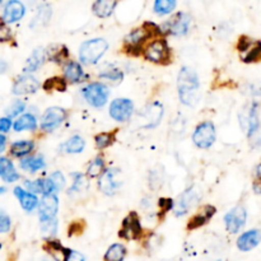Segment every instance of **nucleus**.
Wrapping results in <instances>:
<instances>
[{
  "label": "nucleus",
  "mask_w": 261,
  "mask_h": 261,
  "mask_svg": "<svg viewBox=\"0 0 261 261\" xmlns=\"http://www.w3.org/2000/svg\"><path fill=\"white\" fill-rule=\"evenodd\" d=\"M177 87L180 99L186 106H194L199 101V78L195 70L184 66L177 78Z\"/></svg>",
  "instance_id": "f257e3e1"
},
{
  "label": "nucleus",
  "mask_w": 261,
  "mask_h": 261,
  "mask_svg": "<svg viewBox=\"0 0 261 261\" xmlns=\"http://www.w3.org/2000/svg\"><path fill=\"white\" fill-rule=\"evenodd\" d=\"M109 48V43L103 38H93L82 43L79 48V59L86 65L96 64Z\"/></svg>",
  "instance_id": "f03ea898"
},
{
  "label": "nucleus",
  "mask_w": 261,
  "mask_h": 261,
  "mask_svg": "<svg viewBox=\"0 0 261 261\" xmlns=\"http://www.w3.org/2000/svg\"><path fill=\"white\" fill-rule=\"evenodd\" d=\"M241 60L246 64L259 63L261 61V41L252 40L247 36H241L237 43Z\"/></svg>",
  "instance_id": "7ed1b4c3"
},
{
  "label": "nucleus",
  "mask_w": 261,
  "mask_h": 261,
  "mask_svg": "<svg viewBox=\"0 0 261 261\" xmlns=\"http://www.w3.org/2000/svg\"><path fill=\"white\" fill-rule=\"evenodd\" d=\"M144 58L155 64H167L171 60V50L167 41L155 40L144 50Z\"/></svg>",
  "instance_id": "20e7f679"
},
{
  "label": "nucleus",
  "mask_w": 261,
  "mask_h": 261,
  "mask_svg": "<svg viewBox=\"0 0 261 261\" xmlns=\"http://www.w3.org/2000/svg\"><path fill=\"white\" fill-rule=\"evenodd\" d=\"M83 96L86 101L93 107H102L106 105L110 96L109 87L103 83H91L83 88Z\"/></svg>",
  "instance_id": "39448f33"
},
{
  "label": "nucleus",
  "mask_w": 261,
  "mask_h": 261,
  "mask_svg": "<svg viewBox=\"0 0 261 261\" xmlns=\"http://www.w3.org/2000/svg\"><path fill=\"white\" fill-rule=\"evenodd\" d=\"M214 140H216V127L213 122L205 121L196 126L193 134V142L196 147L206 149L213 145Z\"/></svg>",
  "instance_id": "423d86ee"
},
{
  "label": "nucleus",
  "mask_w": 261,
  "mask_h": 261,
  "mask_svg": "<svg viewBox=\"0 0 261 261\" xmlns=\"http://www.w3.org/2000/svg\"><path fill=\"white\" fill-rule=\"evenodd\" d=\"M190 15L186 14V13H177L171 19L166 20L165 24L162 25V32L170 33L173 36L186 35L189 28H190Z\"/></svg>",
  "instance_id": "0eeeda50"
},
{
  "label": "nucleus",
  "mask_w": 261,
  "mask_h": 261,
  "mask_svg": "<svg viewBox=\"0 0 261 261\" xmlns=\"http://www.w3.org/2000/svg\"><path fill=\"white\" fill-rule=\"evenodd\" d=\"M142 224H140V219L135 212L127 214L122 221L121 229L119 232V236L125 240H138L142 236Z\"/></svg>",
  "instance_id": "6e6552de"
},
{
  "label": "nucleus",
  "mask_w": 261,
  "mask_h": 261,
  "mask_svg": "<svg viewBox=\"0 0 261 261\" xmlns=\"http://www.w3.org/2000/svg\"><path fill=\"white\" fill-rule=\"evenodd\" d=\"M66 119V111L60 107H50L45 111L41 119V129L45 132L55 130Z\"/></svg>",
  "instance_id": "1a4fd4ad"
},
{
  "label": "nucleus",
  "mask_w": 261,
  "mask_h": 261,
  "mask_svg": "<svg viewBox=\"0 0 261 261\" xmlns=\"http://www.w3.org/2000/svg\"><path fill=\"white\" fill-rule=\"evenodd\" d=\"M119 168H110L105 171L99 177V190L106 195H114L117 189L121 186V181L119 180Z\"/></svg>",
  "instance_id": "9d476101"
},
{
  "label": "nucleus",
  "mask_w": 261,
  "mask_h": 261,
  "mask_svg": "<svg viewBox=\"0 0 261 261\" xmlns=\"http://www.w3.org/2000/svg\"><path fill=\"white\" fill-rule=\"evenodd\" d=\"M59 209V199L55 194L53 195H43L40 201V221L41 223L55 221V216Z\"/></svg>",
  "instance_id": "9b49d317"
},
{
  "label": "nucleus",
  "mask_w": 261,
  "mask_h": 261,
  "mask_svg": "<svg viewBox=\"0 0 261 261\" xmlns=\"http://www.w3.org/2000/svg\"><path fill=\"white\" fill-rule=\"evenodd\" d=\"M133 102L127 98H117L112 101L111 106H110V115L114 120L119 122H124L130 119L133 114Z\"/></svg>",
  "instance_id": "f8f14e48"
},
{
  "label": "nucleus",
  "mask_w": 261,
  "mask_h": 261,
  "mask_svg": "<svg viewBox=\"0 0 261 261\" xmlns=\"http://www.w3.org/2000/svg\"><path fill=\"white\" fill-rule=\"evenodd\" d=\"M246 209L244 206L239 205L236 208H233L224 217V223H226L227 229L231 233H237L245 226V223H246Z\"/></svg>",
  "instance_id": "ddd939ff"
},
{
  "label": "nucleus",
  "mask_w": 261,
  "mask_h": 261,
  "mask_svg": "<svg viewBox=\"0 0 261 261\" xmlns=\"http://www.w3.org/2000/svg\"><path fill=\"white\" fill-rule=\"evenodd\" d=\"M152 35H153V31L148 28V23L143 25V27H139L137 28V30L132 31V32L125 37L126 50H129V53H132V51L135 50V48L139 50L140 45H142L145 40H148Z\"/></svg>",
  "instance_id": "4468645a"
},
{
  "label": "nucleus",
  "mask_w": 261,
  "mask_h": 261,
  "mask_svg": "<svg viewBox=\"0 0 261 261\" xmlns=\"http://www.w3.org/2000/svg\"><path fill=\"white\" fill-rule=\"evenodd\" d=\"M38 88H40V82L31 74H24V75L19 76L14 83L13 93L17 94V96L35 93Z\"/></svg>",
  "instance_id": "2eb2a0df"
},
{
  "label": "nucleus",
  "mask_w": 261,
  "mask_h": 261,
  "mask_svg": "<svg viewBox=\"0 0 261 261\" xmlns=\"http://www.w3.org/2000/svg\"><path fill=\"white\" fill-rule=\"evenodd\" d=\"M241 119V125L242 129H245L247 132L249 137L256 133V130L259 129V116H257V105L252 103L246 111L244 112V115L240 116Z\"/></svg>",
  "instance_id": "dca6fc26"
},
{
  "label": "nucleus",
  "mask_w": 261,
  "mask_h": 261,
  "mask_svg": "<svg viewBox=\"0 0 261 261\" xmlns=\"http://www.w3.org/2000/svg\"><path fill=\"white\" fill-rule=\"evenodd\" d=\"M24 13L25 8L23 3L18 2V0H12V2L7 3V5H5L3 20H4V23L18 22V20L22 19Z\"/></svg>",
  "instance_id": "f3484780"
},
{
  "label": "nucleus",
  "mask_w": 261,
  "mask_h": 261,
  "mask_svg": "<svg viewBox=\"0 0 261 261\" xmlns=\"http://www.w3.org/2000/svg\"><path fill=\"white\" fill-rule=\"evenodd\" d=\"M261 242V231L260 229H251L249 232H245L244 234L237 240V247L241 251H250L255 249Z\"/></svg>",
  "instance_id": "a211bd4d"
},
{
  "label": "nucleus",
  "mask_w": 261,
  "mask_h": 261,
  "mask_svg": "<svg viewBox=\"0 0 261 261\" xmlns=\"http://www.w3.org/2000/svg\"><path fill=\"white\" fill-rule=\"evenodd\" d=\"M216 212H217V209L214 208V206L205 205L200 212H199L198 214H195V216L190 219L188 228L189 229H196V228H199V227L204 226V224H206L212 218H213V216L216 214Z\"/></svg>",
  "instance_id": "6ab92c4d"
},
{
  "label": "nucleus",
  "mask_w": 261,
  "mask_h": 261,
  "mask_svg": "<svg viewBox=\"0 0 261 261\" xmlns=\"http://www.w3.org/2000/svg\"><path fill=\"white\" fill-rule=\"evenodd\" d=\"M14 195L17 196L19 200L20 205L25 212H32L36 206L38 205V199L35 194H31L30 191H24L22 188L14 189Z\"/></svg>",
  "instance_id": "aec40b11"
},
{
  "label": "nucleus",
  "mask_w": 261,
  "mask_h": 261,
  "mask_svg": "<svg viewBox=\"0 0 261 261\" xmlns=\"http://www.w3.org/2000/svg\"><path fill=\"white\" fill-rule=\"evenodd\" d=\"M196 200H198V198H196L195 194L193 193V190H189L186 191L185 194H182V195L178 198L177 203L175 204V206H173L176 216L180 217V216H184L185 213H188L189 209L193 206V204L195 203Z\"/></svg>",
  "instance_id": "412c9836"
},
{
  "label": "nucleus",
  "mask_w": 261,
  "mask_h": 261,
  "mask_svg": "<svg viewBox=\"0 0 261 261\" xmlns=\"http://www.w3.org/2000/svg\"><path fill=\"white\" fill-rule=\"evenodd\" d=\"M45 247L48 251V254L55 259V261H68L71 254V250L64 247L60 242L48 241Z\"/></svg>",
  "instance_id": "4be33fe9"
},
{
  "label": "nucleus",
  "mask_w": 261,
  "mask_h": 261,
  "mask_svg": "<svg viewBox=\"0 0 261 261\" xmlns=\"http://www.w3.org/2000/svg\"><path fill=\"white\" fill-rule=\"evenodd\" d=\"M64 74H65L66 79L69 82H71V83H79V82H82V79L84 76V71L82 69L81 64L73 60L68 61L65 64V66H64Z\"/></svg>",
  "instance_id": "5701e85b"
},
{
  "label": "nucleus",
  "mask_w": 261,
  "mask_h": 261,
  "mask_svg": "<svg viewBox=\"0 0 261 261\" xmlns=\"http://www.w3.org/2000/svg\"><path fill=\"white\" fill-rule=\"evenodd\" d=\"M0 177L7 182H14L19 178L12 161L5 157H0Z\"/></svg>",
  "instance_id": "b1692460"
},
{
  "label": "nucleus",
  "mask_w": 261,
  "mask_h": 261,
  "mask_svg": "<svg viewBox=\"0 0 261 261\" xmlns=\"http://www.w3.org/2000/svg\"><path fill=\"white\" fill-rule=\"evenodd\" d=\"M45 61V51L42 48H36L32 54H31L30 58L27 59V63H25L24 71L25 73H32L36 71Z\"/></svg>",
  "instance_id": "393cba45"
},
{
  "label": "nucleus",
  "mask_w": 261,
  "mask_h": 261,
  "mask_svg": "<svg viewBox=\"0 0 261 261\" xmlns=\"http://www.w3.org/2000/svg\"><path fill=\"white\" fill-rule=\"evenodd\" d=\"M116 5L117 3L111 2V0H97L92 8H93V12L97 17L107 18L112 14Z\"/></svg>",
  "instance_id": "a878e982"
},
{
  "label": "nucleus",
  "mask_w": 261,
  "mask_h": 261,
  "mask_svg": "<svg viewBox=\"0 0 261 261\" xmlns=\"http://www.w3.org/2000/svg\"><path fill=\"white\" fill-rule=\"evenodd\" d=\"M45 166L46 163L41 155L27 157V158H23V160L20 161V167H22L23 170L28 171V172H36V171H40L42 170Z\"/></svg>",
  "instance_id": "bb28decb"
},
{
  "label": "nucleus",
  "mask_w": 261,
  "mask_h": 261,
  "mask_svg": "<svg viewBox=\"0 0 261 261\" xmlns=\"http://www.w3.org/2000/svg\"><path fill=\"white\" fill-rule=\"evenodd\" d=\"M15 132H23V130H35L37 127L36 117L31 114H24L13 124Z\"/></svg>",
  "instance_id": "cd10ccee"
},
{
  "label": "nucleus",
  "mask_w": 261,
  "mask_h": 261,
  "mask_svg": "<svg viewBox=\"0 0 261 261\" xmlns=\"http://www.w3.org/2000/svg\"><path fill=\"white\" fill-rule=\"evenodd\" d=\"M35 148V143L31 140H20V142L13 143L10 147V153L15 157H23V155L30 154Z\"/></svg>",
  "instance_id": "c85d7f7f"
},
{
  "label": "nucleus",
  "mask_w": 261,
  "mask_h": 261,
  "mask_svg": "<svg viewBox=\"0 0 261 261\" xmlns=\"http://www.w3.org/2000/svg\"><path fill=\"white\" fill-rule=\"evenodd\" d=\"M126 249L121 244H114L105 254V261H124Z\"/></svg>",
  "instance_id": "c756f323"
},
{
  "label": "nucleus",
  "mask_w": 261,
  "mask_h": 261,
  "mask_svg": "<svg viewBox=\"0 0 261 261\" xmlns=\"http://www.w3.org/2000/svg\"><path fill=\"white\" fill-rule=\"evenodd\" d=\"M47 54H48V58H50V60L55 61V63H63L64 59L68 58V55H69L68 48H66V46H64V45L50 46L47 50Z\"/></svg>",
  "instance_id": "7c9ffc66"
},
{
  "label": "nucleus",
  "mask_w": 261,
  "mask_h": 261,
  "mask_svg": "<svg viewBox=\"0 0 261 261\" xmlns=\"http://www.w3.org/2000/svg\"><path fill=\"white\" fill-rule=\"evenodd\" d=\"M43 89L47 92H64L66 91V81L64 78H61V76H53V78L47 79V81L45 82Z\"/></svg>",
  "instance_id": "2f4dec72"
},
{
  "label": "nucleus",
  "mask_w": 261,
  "mask_h": 261,
  "mask_svg": "<svg viewBox=\"0 0 261 261\" xmlns=\"http://www.w3.org/2000/svg\"><path fill=\"white\" fill-rule=\"evenodd\" d=\"M84 147H86V143H84V139L83 138L78 137V135H75V137L70 138V139L68 140V142L65 143V144L63 145L64 149L66 150L68 153H81L83 152Z\"/></svg>",
  "instance_id": "473e14b6"
},
{
  "label": "nucleus",
  "mask_w": 261,
  "mask_h": 261,
  "mask_svg": "<svg viewBox=\"0 0 261 261\" xmlns=\"http://www.w3.org/2000/svg\"><path fill=\"white\" fill-rule=\"evenodd\" d=\"M176 7L175 0H157L154 3V12L160 15L168 14Z\"/></svg>",
  "instance_id": "72a5a7b5"
},
{
  "label": "nucleus",
  "mask_w": 261,
  "mask_h": 261,
  "mask_svg": "<svg viewBox=\"0 0 261 261\" xmlns=\"http://www.w3.org/2000/svg\"><path fill=\"white\" fill-rule=\"evenodd\" d=\"M103 167H105V162L103 158L101 157H96L93 161L91 162V165L88 166V173L89 177H97V176H101L102 172H103Z\"/></svg>",
  "instance_id": "f704fd0d"
},
{
  "label": "nucleus",
  "mask_w": 261,
  "mask_h": 261,
  "mask_svg": "<svg viewBox=\"0 0 261 261\" xmlns=\"http://www.w3.org/2000/svg\"><path fill=\"white\" fill-rule=\"evenodd\" d=\"M96 145L99 149H105V148L110 147L114 144L115 142V133H101V134L96 135Z\"/></svg>",
  "instance_id": "c9c22d12"
},
{
  "label": "nucleus",
  "mask_w": 261,
  "mask_h": 261,
  "mask_svg": "<svg viewBox=\"0 0 261 261\" xmlns=\"http://www.w3.org/2000/svg\"><path fill=\"white\" fill-rule=\"evenodd\" d=\"M73 178H74V184L73 186H71V189L69 190V194H73V193H83L84 190H86L87 188H88V185H87V181L86 178H84L83 175H81V173H73Z\"/></svg>",
  "instance_id": "e433bc0d"
},
{
  "label": "nucleus",
  "mask_w": 261,
  "mask_h": 261,
  "mask_svg": "<svg viewBox=\"0 0 261 261\" xmlns=\"http://www.w3.org/2000/svg\"><path fill=\"white\" fill-rule=\"evenodd\" d=\"M99 76L103 79H109V81L112 82H120L122 79V76H124V74H122V71L120 70V69L111 68L109 69V70H105L102 71V73H99Z\"/></svg>",
  "instance_id": "4c0bfd02"
},
{
  "label": "nucleus",
  "mask_w": 261,
  "mask_h": 261,
  "mask_svg": "<svg viewBox=\"0 0 261 261\" xmlns=\"http://www.w3.org/2000/svg\"><path fill=\"white\" fill-rule=\"evenodd\" d=\"M25 109V103L23 101H14L9 107L7 109V115L8 117H14L17 115H19L20 112L24 111Z\"/></svg>",
  "instance_id": "58836bf2"
},
{
  "label": "nucleus",
  "mask_w": 261,
  "mask_h": 261,
  "mask_svg": "<svg viewBox=\"0 0 261 261\" xmlns=\"http://www.w3.org/2000/svg\"><path fill=\"white\" fill-rule=\"evenodd\" d=\"M50 17H51V9H50V8H48V7L41 8L40 12H38V15L35 18V19H33V23L31 24V27H33V25H35L36 23H38V22L46 23L48 19H50Z\"/></svg>",
  "instance_id": "ea45409f"
},
{
  "label": "nucleus",
  "mask_w": 261,
  "mask_h": 261,
  "mask_svg": "<svg viewBox=\"0 0 261 261\" xmlns=\"http://www.w3.org/2000/svg\"><path fill=\"white\" fill-rule=\"evenodd\" d=\"M50 180L53 181L56 191H60L61 189L64 188V185H65V178H64L63 173L59 172V171H56V172H54L53 175L50 176Z\"/></svg>",
  "instance_id": "a19ab883"
},
{
  "label": "nucleus",
  "mask_w": 261,
  "mask_h": 261,
  "mask_svg": "<svg viewBox=\"0 0 261 261\" xmlns=\"http://www.w3.org/2000/svg\"><path fill=\"white\" fill-rule=\"evenodd\" d=\"M25 188L30 190L31 194L42 193V180L36 181H25Z\"/></svg>",
  "instance_id": "79ce46f5"
},
{
  "label": "nucleus",
  "mask_w": 261,
  "mask_h": 261,
  "mask_svg": "<svg viewBox=\"0 0 261 261\" xmlns=\"http://www.w3.org/2000/svg\"><path fill=\"white\" fill-rule=\"evenodd\" d=\"M56 228H58V223H56V221L42 223V232L46 234V236H54V234L56 233Z\"/></svg>",
  "instance_id": "37998d69"
},
{
  "label": "nucleus",
  "mask_w": 261,
  "mask_h": 261,
  "mask_svg": "<svg viewBox=\"0 0 261 261\" xmlns=\"http://www.w3.org/2000/svg\"><path fill=\"white\" fill-rule=\"evenodd\" d=\"M10 226H12V222H10V218L5 214H0V233H7L10 229Z\"/></svg>",
  "instance_id": "c03bdc74"
},
{
  "label": "nucleus",
  "mask_w": 261,
  "mask_h": 261,
  "mask_svg": "<svg viewBox=\"0 0 261 261\" xmlns=\"http://www.w3.org/2000/svg\"><path fill=\"white\" fill-rule=\"evenodd\" d=\"M247 93L251 96H261V81L247 86Z\"/></svg>",
  "instance_id": "a18cd8bd"
},
{
  "label": "nucleus",
  "mask_w": 261,
  "mask_h": 261,
  "mask_svg": "<svg viewBox=\"0 0 261 261\" xmlns=\"http://www.w3.org/2000/svg\"><path fill=\"white\" fill-rule=\"evenodd\" d=\"M12 127V120L9 117H2L0 119V132L7 133Z\"/></svg>",
  "instance_id": "49530a36"
},
{
  "label": "nucleus",
  "mask_w": 261,
  "mask_h": 261,
  "mask_svg": "<svg viewBox=\"0 0 261 261\" xmlns=\"http://www.w3.org/2000/svg\"><path fill=\"white\" fill-rule=\"evenodd\" d=\"M160 206L163 208L162 213H166V212H170L175 205H173V201L171 200V199H161Z\"/></svg>",
  "instance_id": "de8ad7c7"
},
{
  "label": "nucleus",
  "mask_w": 261,
  "mask_h": 261,
  "mask_svg": "<svg viewBox=\"0 0 261 261\" xmlns=\"http://www.w3.org/2000/svg\"><path fill=\"white\" fill-rule=\"evenodd\" d=\"M10 38V30L5 27V23L0 24V40L4 42V41H8Z\"/></svg>",
  "instance_id": "09e8293b"
},
{
  "label": "nucleus",
  "mask_w": 261,
  "mask_h": 261,
  "mask_svg": "<svg viewBox=\"0 0 261 261\" xmlns=\"http://www.w3.org/2000/svg\"><path fill=\"white\" fill-rule=\"evenodd\" d=\"M68 261H86V260H84L83 255L71 250V254H70V256H69Z\"/></svg>",
  "instance_id": "8fccbe9b"
},
{
  "label": "nucleus",
  "mask_w": 261,
  "mask_h": 261,
  "mask_svg": "<svg viewBox=\"0 0 261 261\" xmlns=\"http://www.w3.org/2000/svg\"><path fill=\"white\" fill-rule=\"evenodd\" d=\"M5 145H7V139L3 134H0V153L5 149Z\"/></svg>",
  "instance_id": "3c124183"
},
{
  "label": "nucleus",
  "mask_w": 261,
  "mask_h": 261,
  "mask_svg": "<svg viewBox=\"0 0 261 261\" xmlns=\"http://www.w3.org/2000/svg\"><path fill=\"white\" fill-rule=\"evenodd\" d=\"M8 70V63L4 60H0V74H4Z\"/></svg>",
  "instance_id": "603ef678"
},
{
  "label": "nucleus",
  "mask_w": 261,
  "mask_h": 261,
  "mask_svg": "<svg viewBox=\"0 0 261 261\" xmlns=\"http://www.w3.org/2000/svg\"><path fill=\"white\" fill-rule=\"evenodd\" d=\"M254 189H255V191H256L257 194H261V181H257V182H255Z\"/></svg>",
  "instance_id": "864d4df0"
},
{
  "label": "nucleus",
  "mask_w": 261,
  "mask_h": 261,
  "mask_svg": "<svg viewBox=\"0 0 261 261\" xmlns=\"http://www.w3.org/2000/svg\"><path fill=\"white\" fill-rule=\"evenodd\" d=\"M255 172H256V177L259 178V181H261V163H259V166L256 167V171H255Z\"/></svg>",
  "instance_id": "5fc2aeb1"
},
{
  "label": "nucleus",
  "mask_w": 261,
  "mask_h": 261,
  "mask_svg": "<svg viewBox=\"0 0 261 261\" xmlns=\"http://www.w3.org/2000/svg\"><path fill=\"white\" fill-rule=\"evenodd\" d=\"M5 191H7V189H5L4 186H0V195H2V194H4Z\"/></svg>",
  "instance_id": "6e6d98bb"
},
{
  "label": "nucleus",
  "mask_w": 261,
  "mask_h": 261,
  "mask_svg": "<svg viewBox=\"0 0 261 261\" xmlns=\"http://www.w3.org/2000/svg\"><path fill=\"white\" fill-rule=\"evenodd\" d=\"M43 261H47V260H43Z\"/></svg>",
  "instance_id": "4d7b16f0"
},
{
  "label": "nucleus",
  "mask_w": 261,
  "mask_h": 261,
  "mask_svg": "<svg viewBox=\"0 0 261 261\" xmlns=\"http://www.w3.org/2000/svg\"><path fill=\"white\" fill-rule=\"evenodd\" d=\"M218 261H219V260H218Z\"/></svg>",
  "instance_id": "13d9d810"
}]
</instances>
